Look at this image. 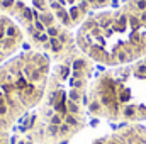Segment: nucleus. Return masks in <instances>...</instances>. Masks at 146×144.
I'll list each match as a JSON object with an SVG mask.
<instances>
[{
  "label": "nucleus",
  "mask_w": 146,
  "mask_h": 144,
  "mask_svg": "<svg viewBox=\"0 0 146 144\" xmlns=\"http://www.w3.org/2000/svg\"><path fill=\"white\" fill-rule=\"evenodd\" d=\"M92 80V61L80 54L51 71L48 87L29 131L34 144H63L75 137L87 122V93Z\"/></svg>",
  "instance_id": "obj_1"
},
{
  "label": "nucleus",
  "mask_w": 146,
  "mask_h": 144,
  "mask_svg": "<svg viewBox=\"0 0 146 144\" xmlns=\"http://www.w3.org/2000/svg\"><path fill=\"white\" fill-rule=\"evenodd\" d=\"M80 53L92 63L121 66L146 56V10L131 2L87 17L75 34Z\"/></svg>",
  "instance_id": "obj_2"
},
{
  "label": "nucleus",
  "mask_w": 146,
  "mask_h": 144,
  "mask_svg": "<svg viewBox=\"0 0 146 144\" xmlns=\"http://www.w3.org/2000/svg\"><path fill=\"white\" fill-rule=\"evenodd\" d=\"M51 75L42 51H21L0 65V144H14L12 129L41 104Z\"/></svg>",
  "instance_id": "obj_3"
},
{
  "label": "nucleus",
  "mask_w": 146,
  "mask_h": 144,
  "mask_svg": "<svg viewBox=\"0 0 146 144\" xmlns=\"http://www.w3.org/2000/svg\"><path fill=\"white\" fill-rule=\"evenodd\" d=\"M87 110L112 122L146 120V56L97 73L88 85Z\"/></svg>",
  "instance_id": "obj_4"
},
{
  "label": "nucleus",
  "mask_w": 146,
  "mask_h": 144,
  "mask_svg": "<svg viewBox=\"0 0 146 144\" xmlns=\"http://www.w3.org/2000/svg\"><path fill=\"white\" fill-rule=\"evenodd\" d=\"M56 22L61 27L75 29L92 14L104 10L112 0H48Z\"/></svg>",
  "instance_id": "obj_5"
},
{
  "label": "nucleus",
  "mask_w": 146,
  "mask_h": 144,
  "mask_svg": "<svg viewBox=\"0 0 146 144\" xmlns=\"http://www.w3.org/2000/svg\"><path fill=\"white\" fill-rule=\"evenodd\" d=\"M26 44L24 31L5 14L0 12V65L22 51Z\"/></svg>",
  "instance_id": "obj_6"
},
{
  "label": "nucleus",
  "mask_w": 146,
  "mask_h": 144,
  "mask_svg": "<svg viewBox=\"0 0 146 144\" xmlns=\"http://www.w3.org/2000/svg\"><path fill=\"white\" fill-rule=\"evenodd\" d=\"M92 144H146V127L129 124L107 136L97 137Z\"/></svg>",
  "instance_id": "obj_7"
},
{
  "label": "nucleus",
  "mask_w": 146,
  "mask_h": 144,
  "mask_svg": "<svg viewBox=\"0 0 146 144\" xmlns=\"http://www.w3.org/2000/svg\"><path fill=\"white\" fill-rule=\"evenodd\" d=\"M127 2H131L136 9H139V10H146V0H127Z\"/></svg>",
  "instance_id": "obj_8"
}]
</instances>
